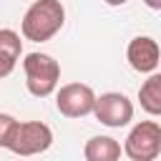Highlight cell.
<instances>
[{"mask_svg":"<svg viewBox=\"0 0 161 161\" xmlns=\"http://www.w3.org/2000/svg\"><path fill=\"white\" fill-rule=\"evenodd\" d=\"M18 118L15 116H10V113H0V148H8V143H10V138H13V133H15V128H18Z\"/></svg>","mask_w":161,"mask_h":161,"instance_id":"obj_11","label":"cell"},{"mask_svg":"<svg viewBox=\"0 0 161 161\" xmlns=\"http://www.w3.org/2000/svg\"><path fill=\"white\" fill-rule=\"evenodd\" d=\"M63 23H65V8L60 0H35L20 20V33L25 40L45 43L63 28Z\"/></svg>","mask_w":161,"mask_h":161,"instance_id":"obj_1","label":"cell"},{"mask_svg":"<svg viewBox=\"0 0 161 161\" xmlns=\"http://www.w3.org/2000/svg\"><path fill=\"white\" fill-rule=\"evenodd\" d=\"M20 53H23V40L15 30L10 28H3L0 30V78L10 75L20 60Z\"/></svg>","mask_w":161,"mask_h":161,"instance_id":"obj_8","label":"cell"},{"mask_svg":"<svg viewBox=\"0 0 161 161\" xmlns=\"http://www.w3.org/2000/svg\"><path fill=\"white\" fill-rule=\"evenodd\" d=\"M93 116L108 128H123L133 121V103L126 93L108 91V93H101L96 98Z\"/></svg>","mask_w":161,"mask_h":161,"instance_id":"obj_6","label":"cell"},{"mask_svg":"<svg viewBox=\"0 0 161 161\" xmlns=\"http://www.w3.org/2000/svg\"><path fill=\"white\" fill-rule=\"evenodd\" d=\"M138 103L148 116H161V73H148L138 88Z\"/></svg>","mask_w":161,"mask_h":161,"instance_id":"obj_10","label":"cell"},{"mask_svg":"<svg viewBox=\"0 0 161 161\" xmlns=\"http://www.w3.org/2000/svg\"><path fill=\"white\" fill-rule=\"evenodd\" d=\"M86 161H116L121 158V143L111 136H93L83 146Z\"/></svg>","mask_w":161,"mask_h":161,"instance_id":"obj_9","label":"cell"},{"mask_svg":"<svg viewBox=\"0 0 161 161\" xmlns=\"http://www.w3.org/2000/svg\"><path fill=\"white\" fill-rule=\"evenodd\" d=\"M96 93L86 83H65L55 93V108L65 118H83L91 116L96 108Z\"/></svg>","mask_w":161,"mask_h":161,"instance_id":"obj_5","label":"cell"},{"mask_svg":"<svg viewBox=\"0 0 161 161\" xmlns=\"http://www.w3.org/2000/svg\"><path fill=\"white\" fill-rule=\"evenodd\" d=\"M143 5L151 10H161V0H143Z\"/></svg>","mask_w":161,"mask_h":161,"instance_id":"obj_12","label":"cell"},{"mask_svg":"<svg viewBox=\"0 0 161 161\" xmlns=\"http://www.w3.org/2000/svg\"><path fill=\"white\" fill-rule=\"evenodd\" d=\"M53 146V131L48 123L43 121H23L18 123L8 151H13L15 156H35V153H45Z\"/></svg>","mask_w":161,"mask_h":161,"instance_id":"obj_3","label":"cell"},{"mask_svg":"<svg viewBox=\"0 0 161 161\" xmlns=\"http://www.w3.org/2000/svg\"><path fill=\"white\" fill-rule=\"evenodd\" d=\"M106 5H113V8H118V5H123V3H128V0H103Z\"/></svg>","mask_w":161,"mask_h":161,"instance_id":"obj_13","label":"cell"},{"mask_svg":"<svg viewBox=\"0 0 161 161\" xmlns=\"http://www.w3.org/2000/svg\"><path fill=\"white\" fill-rule=\"evenodd\" d=\"M126 60L136 73H153L161 63V45L151 35H136L126 48Z\"/></svg>","mask_w":161,"mask_h":161,"instance_id":"obj_7","label":"cell"},{"mask_svg":"<svg viewBox=\"0 0 161 161\" xmlns=\"http://www.w3.org/2000/svg\"><path fill=\"white\" fill-rule=\"evenodd\" d=\"M123 153L131 161H153L161 153V126L156 121H138L126 136Z\"/></svg>","mask_w":161,"mask_h":161,"instance_id":"obj_4","label":"cell"},{"mask_svg":"<svg viewBox=\"0 0 161 161\" xmlns=\"http://www.w3.org/2000/svg\"><path fill=\"white\" fill-rule=\"evenodd\" d=\"M23 70H25V88L30 96L35 98H45L50 93L58 91V80H60V65L53 55L48 53H28L23 60Z\"/></svg>","mask_w":161,"mask_h":161,"instance_id":"obj_2","label":"cell"}]
</instances>
